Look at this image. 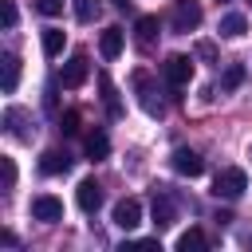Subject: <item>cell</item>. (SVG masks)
I'll use <instances>...</instances> for the list:
<instances>
[{
	"label": "cell",
	"mask_w": 252,
	"mask_h": 252,
	"mask_svg": "<svg viewBox=\"0 0 252 252\" xmlns=\"http://www.w3.org/2000/svg\"><path fill=\"white\" fill-rule=\"evenodd\" d=\"M169 28L177 35H189L201 28V0H173L169 4Z\"/></svg>",
	"instance_id": "6da1fadb"
},
{
	"label": "cell",
	"mask_w": 252,
	"mask_h": 252,
	"mask_svg": "<svg viewBox=\"0 0 252 252\" xmlns=\"http://www.w3.org/2000/svg\"><path fill=\"white\" fill-rule=\"evenodd\" d=\"M134 91H138V102H142V110H146V114H154V118H161V114H165V102H161V94H158V87H154L150 71H134Z\"/></svg>",
	"instance_id": "7a4b0ae2"
},
{
	"label": "cell",
	"mask_w": 252,
	"mask_h": 252,
	"mask_svg": "<svg viewBox=\"0 0 252 252\" xmlns=\"http://www.w3.org/2000/svg\"><path fill=\"white\" fill-rule=\"evenodd\" d=\"M244 189H248V173H244V169H236V165H224V169L213 177V193H217V197L236 201Z\"/></svg>",
	"instance_id": "3957f363"
},
{
	"label": "cell",
	"mask_w": 252,
	"mask_h": 252,
	"mask_svg": "<svg viewBox=\"0 0 252 252\" xmlns=\"http://www.w3.org/2000/svg\"><path fill=\"white\" fill-rule=\"evenodd\" d=\"M161 75H165V83H169L173 91H181V87H189V79H193V59H189V55H169V59L161 63Z\"/></svg>",
	"instance_id": "277c9868"
},
{
	"label": "cell",
	"mask_w": 252,
	"mask_h": 252,
	"mask_svg": "<svg viewBox=\"0 0 252 252\" xmlns=\"http://www.w3.org/2000/svg\"><path fill=\"white\" fill-rule=\"evenodd\" d=\"M87 75H91V59H87V51H75L67 63H63V71H59V83L63 87H83L87 83Z\"/></svg>",
	"instance_id": "5b68a950"
},
{
	"label": "cell",
	"mask_w": 252,
	"mask_h": 252,
	"mask_svg": "<svg viewBox=\"0 0 252 252\" xmlns=\"http://www.w3.org/2000/svg\"><path fill=\"white\" fill-rule=\"evenodd\" d=\"M114 224H118L122 232L138 228V224H142V201H138V197H122V201L114 205Z\"/></svg>",
	"instance_id": "8992f818"
},
{
	"label": "cell",
	"mask_w": 252,
	"mask_h": 252,
	"mask_svg": "<svg viewBox=\"0 0 252 252\" xmlns=\"http://www.w3.org/2000/svg\"><path fill=\"white\" fill-rule=\"evenodd\" d=\"M4 130L12 134V138H20V142H32V118H28V110H20V106H8L4 110Z\"/></svg>",
	"instance_id": "52a82bcc"
},
{
	"label": "cell",
	"mask_w": 252,
	"mask_h": 252,
	"mask_svg": "<svg viewBox=\"0 0 252 252\" xmlns=\"http://www.w3.org/2000/svg\"><path fill=\"white\" fill-rule=\"evenodd\" d=\"M32 217L55 224V220H63V201L51 197V193H39V197H32Z\"/></svg>",
	"instance_id": "ba28073f"
},
{
	"label": "cell",
	"mask_w": 252,
	"mask_h": 252,
	"mask_svg": "<svg viewBox=\"0 0 252 252\" xmlns=\"http://www.w3.org/2000/svg\"><path fill=\"white\" fill-rule=\"evenodd\" d=\"M75 201H79V209H83V213H98V205H102V185H98L94 177L79 181V189H75Z\"/></svg>",
	"instance_id": "9c48e42d"
},
{
	"label": "cell",
	"mask_w": 252,
	"mask_h": 252,
	"mask_svg": "<svg viewBox=\"0 0 252 252\" xmlns=\"http://www.w3.org/2000/svg\"><path fill=\"white\" fill-rule=\"evenodd\" d=\"M177 220V205H173V197L165 193V189H154V224L158 228H169Z\"/></svg>",
	"instance_id": "30bf717a"
},
{
	"label": "cell",
	"mask_w": 252,
	"mask_h": 252,
	"mask_svg": "<svg viewBox=\"0 0 252 252\" xmlns=\"http://www.w3.org/2000/svg\"><path fill=\"white\" fill-rule=\"evenodd\" d=\"M173 169H177L181 177H197V173L205 169V161H201L197 150H185V146H181V150H173Z\"/></svg>",
	"instance_id": "8fae6325"
},
{
	"label": "cell",
	"mask_w": 252,
	"mask_h": 252,
	"mask_svg": "<svg viewBox=\"0 0 252 252\" xmlns=\"http://www.w3.org/2000/svg\"><path fill=\"white\" fill-rule=\"evenodd\" d=\"M122 43H126V32H122V28H102V35H98L102 59H118V55H122Z\"/></svg>",
	"instance_id": "7c38bea8"
},
{
	"label": "cell",
	"mask_w": 252,
	"mask_h": 252,
	"mask_svg": "<svg viewBox=\"0 0 252 252\" xmlns=\"http://www.w3.org/2000/svg\"><path fill=\"white\" fill-rule=\"evenodd\" d=\"M67 169H71V154H67V150H43V158H39V173L55 177V173H67Z\"/></svg>",
	"instance_id": "4fadbf2b"
},
{
	"label": "cell",
	"mask_w": 252,
	"mask_h": 252,
	"mask_svg": "<svg viewBox=\"0 0 252 252\" xmlns=\"http://www.w3.org/2000/svg\"><path fill=\"white\" fill-rule=\"evenodd\" d=\"M158 16H138V24H134V39H138V47H154V39H158Z\"/></svg>",
	"instance_id": "5bb4252c"
},
{
	"label": "cell",
	"mask_w": 252,
	"mask_h": 252,
	"mask_svg": "<svg viewBox=\"0 0 252 252\" xmlns=\"http://www.w3.org/2000/svg\"><path fill=\"white\" fill-rule=\"evenodd\" d=\"M0 71H4V83H0V87H4V94H12V91L20 87V59H16L12 51H4V55H0Z\"/></svg>",
	"instance_id": "9a60e30c"
},
{
	"label": "cell",
	"mask_w": 252,
	"mask_h": 252,
	"mask_svg": "<svg viewBox=\"0 0 252 252\" xmlns=\"http://www.w3.org/2000/svg\"><path fill=\"white\" fill-rule=\"evenodd\" d=\"M248 32V20L240 16V12H228V16H220V35L224 39H240Z\"/></svg>",
	"instance_id": "2e32d148"
},
{
	"label": "cell",
	"mask_w": 252,
	"mask_h": 252,
	"mask_svg": "<svg viewBox=\"0 0 252 252\" xmlns=\"http://www.w3.org/2000/svg\"><path fill=\"white\" fill-rule=\"evenodd\" d=\"M106 154H110V138H106L102 130L87 134V161H102Z\"/></svg>",
	"instance_id": "e0dca14e"
},
{
	"label": "cell",
	"mask_w": 252,
	"mask_h": 252,
	"mask_svg": "<svg viewBox=\"0 0 252 252\" xmlns=\"http://www.w3.org/2000/svg\"><path fill=\"white\" fill-rule=\"evenodd\" d=\"M63 43H67V35H63L59 28H43V55H47V59H55V55L63 51Z\"/></svg>",
	"instance_id": "ac0fdd59"
},
{
	"label": "cell",
	"mask_w": 252,
	"mask_h": 252,
	"mask_svg": "<svg viewBox=\"0 0 252 252\" xmlns=\"http://www.w3.org/2000/svg\"><path fill=\"white\" fill-rule=\"evenodd\" d=\"M98 87H102V102H106L110 118H118V114H122V106H118V94H114V83H110V75H106V71L98 75Z\"/></svg>",
	"instance_id": "d6986e66"
},
{
	"label": "cell",
	"mask_w": 252,
	"mask_h": 252,
	"mask_svg": "<svg viewBox=\"0 0 252 252\" xmlns=\"http://www.w3.org/2000/svg\"><path fill=\"white\" fill-rule=\"evenodd\" d=\"M205 244H209V236H205L201 228H189V232L177 236V248H181V252H201Z\"/></svg>",
	"instance_id": "ffe728a7"
},
{
	"label": "cell",
	"mask_w": 252,
	"mask_h": 252,
	"mask_svg": "<svg viewBox=\"0 0 252 252\" xmlns=\"http://www.w3.org/2000/svg\"><path fill=\"white\" fill-rule=\"evenodd\" d=\"M240 83H244V67L240 63H228V71L220 75V91H236Z\"/></svg>",
	"instance_id": "44dd1931"
},
{
	"label": "cell",
	"mask_w": 252,
	"mask_h": 252,
	"mask_svg": "<svg viewBox=\"0 0 252 252\" xmlns=\"http://www.w3.org/2000/svg\"><path fill=\"white\" fill-rule=\"evenodd\" d=\"M98 8H102L98 0H75V20H79V24H91V20L98 16Z\"/></svg>",
	"instance_id": "7402d4cb"
},
{
	"label": "cell",
	"mask_w": 252,
	"mask_h": 252,
	"mask_svg": "<svg viewBox=\"0 0 252 252\" xmlns=\"http://www.w3.org/2000/svg\"><path fill=\"white\" fill-rule=\"evenodd\" d=\"M79 122H83L79 110H67V114L59 118V130H63V134H79Z\"/></svg>",
	"instance_id": "603a6c76"
},
{
	"label": "cell",
	"mask_w": 252,
	"mask_h": 252,
	"mask_svg": "<svg viewBox=\"0 0 252 252\" xmlns=\"http://www.w3.org/2000/svg\"><path fill=\"white\" fill-rule=\"evenodd\" d=\"M63 4H67V0H35V12H39V16H59Z\"/></svg>",
	"instance_id": "cb8c5ba5"
},
{
	"label": "cell",
	"mask_w": 252,
	"mask_h": 252,
	"mask_svg": "<svg viewBox=\"0 0 252 252\" xmlns=\"http://www.w3.org/2000/svg\"><path fill=\"white\" fill-rule=\"evenodd\" d=\"M0 20H4V28H16V4L12 0H0Z\"/></svg>",
	"instance_id": "d4e9b609"
},
{
	"label": "cell",
	"mask_w": 252,
	"mask_h": 252,
	"mask_svg": "<svg viewBox=\"0 0 252 252\" xmlns=\"http://www.w3.org/2000/svg\"><path fill=\"white\" fill-rule=\"evenodd\" d=\"M0 161H4V189H12L16 185V161L12 158H0Z\"/></svg>",
	"instance_id": "484cf974"
},
{
	"label": "cell",
	"mask_w": 252,
	"mask_h": 252,
	"mask_svg": "<svg viewBox=\"0 0 252 252\" xmlns=\"http://www.w3.org/2000/svg\"><path fill=\"white\" fill-rule=\"evenodd\" d=\"M197 55H201V59H213L217 47H213V43H197Z\"/></svg>",
	"instance_id": "4316f807"
},
{
	"label": "cell",
	"mask_w": 252,
	"mask_h": 252,
	"mask_svg": "<svg viewBox=\"0 0 252 252\" xmlns=\"http://www.w3.org/2000/svg\"><path fill=\"white\" fill-rule=\"evenodd\" d=\"M114 8H122V12H126V8H130V0H114Z\"/></svg>",
	"instance_id": "83f0119b"
},
{
	"label": "cell",
	"mask_w": 252,
	"mask_h": 252,
	"mask_svg": "<svg viewBox=\"0 0 252 252\" xmlns=\"http://www.w3.org/2000/svg\"><path fill=\"white\" fill-rule=\"evenodd\" d=\"M248 4H252V0H248Z\"/></svg>",
	"instance_id": "f1b7e54d"
}]
</instances>
